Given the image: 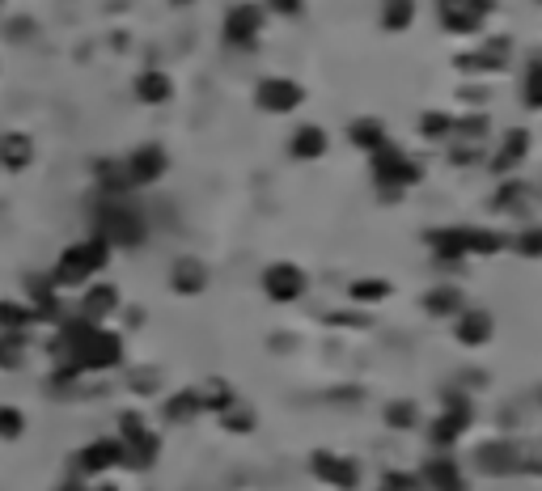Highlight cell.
Here are the masks:
<instances>
[{
	"label": "cell",
	"mask_w": 542,
	"mask_h": 491,
	"mask_svg": "<svg viewBox=\"0 0 542 491\" xmlns=\"http://www.w3.org/2000/svg\"><path fill=\"white\" fill-rule=\"evenodd\" d=\"M102 267H106V242H102V238L72 242V246L60 254L56 271H51V284H56V288H77V284H85L89 276H98Z\"/></svg>",
	"instance_id": "cell-1"
},
{
	"label": "cell",
	"mask_w": 542,
	"mask_h": 491,
	"mask_svg": "<svg viewBox=\"0 0 542 491\" xmlns=\"http://www.w3.org/2000/svg\"><path fill=\"white\" fill-rule=\"evenodd\" d=\"M30 161H34V140L26 132H5L0 136V166H5L9 174L26 170Z\"/></svg>",
	"instance_id": "cell-2"
},
{
	"label": "cell",
	"mask_w": 542,
	"mask_h": 491,
	"mask_svg": "<svg viewBox=\"0 0 542 491\" xmlns=\"http://www.w3.org/2000/svg\"><path fill=\"white\" fill-rule=\"evenodd\" d=\"M77 462H81L85 475H98V470H111L115 462H123V445L119 441H94V445L81 449Z\"/></svg>",
	"instance_id": "cell-3"
},
{
	"label": "cell",
	"mask_w": 542,
	"mask_h": 491,
	"mask_svg": "<svg viewBox=\"0 0 542 491\" xmlns=\"http://www.w3.org/2000/svg\"><path fill=\"white\" fill-rule=\"evenodd\" d=\"M115 288L111 284H94V288H89V293L81 297V309H77V314H81V322H98V318H106V314H111V309H115Z\"/></svg>",
	"instance_id": "cell-4"
},
{
	"label": "cell",
	"mask_w": 542,
	"mask_h": 491,
	"mask_svg": "<svg viewBox=\"0 0 542 491\" xmlns=\"http://www.w3.org/2000/svg\"><path fill=\"white\" fill-rule=\"evenodd\" d=\"M34 318H39V314H34V305H22V301H0V331H17V335H22Z\"/></svg>",
	"instance_id": "cell-5"
},
{
	"label": "cell",
	"mask_w": 542,
	"mask_h": 491,
	"mask_svg": "<svg viewBox=\"0 0 542 491\" xmlns=\"http://www.w3.org/2000/svg\"><path fill=\"white\" fill-rule=\"evenodd\" d=\"M17 365H22V335L0 331V369H17Z\"/></svg>",
	"instance_id": "cell-6"
},
{
	"label": "cell",
	"mask_w": 542,
	"mask_h": 491,
	"mask_svg": "<svg viewBox=\"0 0 542 491\" xmlns=\"http://www.w3.org/2000/svg\"><path fill=\"white\" fill-rule=\"evenodd\" d=\"M22 432H26V415L17 411V407L0 403V441H17Z\"/></svg>",
	"instance_id": "cell-7"
},
{
	"label": "cell",
	"mask_w": 542,
	"mask_h": 491,
	"mask_svg": "<svg viewBox=\"0 0 542 491\" xmlns=\"http://www.w3.org/2000/svg\"><path fill=\"white\" fill-rule=\"evenodd\" d=\"M161 170V157L153 153V149H144V153H136V161L128 166V174L136 178V183H149V178Z\"/></svg>",
	"instance_id": "cell-8"
},
{
	"label": "cell",
	"mask_w": 542,
	"mask_h": 491,
	"mask_svg": "<svg viewBox=\"0 0 542 491\" xmlns=\"http://www.w3.org/2000/svg\"><path fill=\"white\" fill-rule=\"evenodd\" d=\"M166 94H170L166 77H157V72H149V77H140V98H144V102H157V98H166Z\"/></svg>",
	"instance_id": "cell-9"
},
{
	"label": "cell",
	"mask_w": 542,
	"mask_h": 491,
	"mask_svg": "<svg viewBox=\"0 0 542 491\" xmlns=\"http://www.w3.org/2000/svg\"><path fill=\"white\" fill-rule=\"evenodd\" d=\"M56 491H85V483H77V479H68V483H60Z\"/></svg>",
	"instance_id": "cell-10"
},
{
	"label": "cell",
	"mask_w": 542,
	"mask_h": 491,
	"mask_svg": "<svg viewBox=\"0 0 542 491\" xmlns=\"http://www.w3.org/2000/svg\"><path fill=\"white\" fill-rule=\"evenodd\" d=\"M0 5H5V0H0Z\"/></svg>",
	"instance_id": "cell-11"
},
{
	"label": "cell",
	"mask_w": 542,
	"mask_h": 491,
	"mask_svg": "<svg viewBox=\"0 0 542 491\" xmlns=\"http://www.w3.org/2000/svg\"><path fill=\"white\" fill-rule=\"evenodd\" d=\"M106 491H111V487H106Z\"/></svg>",
	"instance_id": "cell-12"
}]
</instances>
